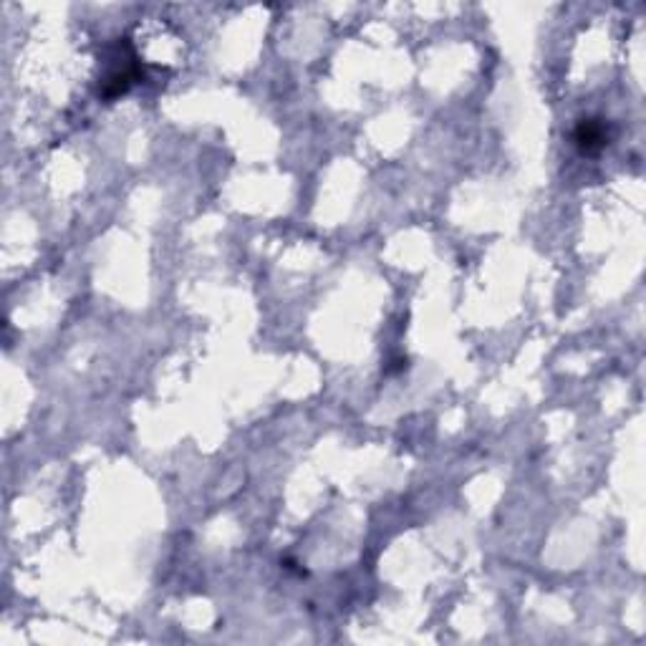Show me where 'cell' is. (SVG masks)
Wrapping results in <instances>:
<instances>
[{
  "label": "cell",
  "instance_id": "1",
  "mask_svg": "<svg viewBox=\"0 0 646 646\" xmlns=\"http://www.w3.org/2000/svg\"><path fill=\"white\" fill-rule=\"evenodd\" d=\"M576 139L583 149H591L594 144H603V126L596 124V121H580L578 132H576Z\"/></svg>",
  "mask_w": 646,
  "mask_h": 646
}]
</instances>
